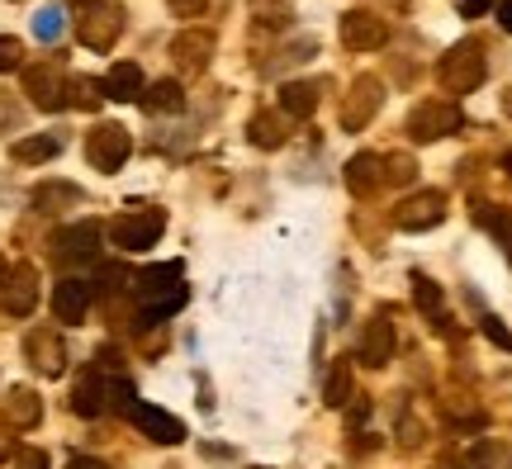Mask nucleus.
<instances>
[{"mask_svg":"<svg viewBox=\"0 0 512 469\" xmlns=\"http://www.w3.org/2000/svg\"><path fill=\"white\" fill-rule=\"evenodd\" d=\"M489 62H484V43L479 38H460L456 48H446L437 62V86L446 95H470L484 86Z\"/></svg>","mask_w":512,"mask_h":469,"instance_id":"f257e3e1","label":"nucleus"},{"mask_svg":"<svg viewBox=\"0 0 512 469\" xmlns=\"http://www.w3.org/2000/svg\"><path fill=\"white\" fill-rule=\"evenodd\" d=\"M133 289H138V304H143L147 323L171 318V313L190 299V289H185V280H181V266H152V271H143L133 280Z\"/></svg>","mask_w":512,"mask_h":469,"instance_id":"f03ea898","label":"nucleus"},{"mask_svg":"<svg viewBox=\"0 0 512 469\" xmlns=\"http://www.w3.org/2000/svg\"><path fill=\"white\" fill-rule=\"evenodd\" d=\"M119 34H124V10H119V5H105V0L81 5V15H76V38H81V48L110 53L114 43H119Z\"/></svg>","mask_w":512,"mask_h":469,"instance_id":"7ed1b4c3","label":"nucleus"},{"mask_svg":"<svg viewBox=\"0 0 512 469\" xmlns=\"http://www.w3.org/2000/svg\"><path fill=\"white\" fill-rule=\"evenodd\" d=\"M460 124H465V114H460L456 100H427V105L408 114V138L413 143H437V138L460 133Z\"/></svg>","mask_w":512,"mask_h":469,"instance_id":"20e7f679","label":"nucleus"},{"mask_svg":"<svg viewBox=\"0 0 512 469\" xmlns=\"http://www.w3.org/2000/svg\"><path fill=\"white\" fill-rule=\"evenodd\" d=\"M166 228V214L162 209H133V214H119L110 223V237L119 252H147V247H157V237Z\"/></svg>","mask_w":512,"mask_h":469,"instance_id":"39448f33","label":"nucleus"},{"mask_svg":"<svg viewBox=\"0 0 512 469\" xmlns=\"http://www.w3.org/2000/svg\"><path fill=\"white\" fill-rule=\"evenodd\" d=\"M128 152H133V138H128L124 124H100V128H91V138H86V162H91L95 171H105V176L128 162Z\"/></svg>","mask_w":512,"mask_h":469,"instance_id":"423d86ee","label":"nucleus"},{"mask_svg":"<svg viewBox=\"0 0 512 469\" xmlns=\"http://www.w3.org/2000/svg\"><path fill=\"white\" fill-rule=\"evenodd\" d=\"M380 105H384L380 76H356V81H351V91H347V100H342V128H347V133H361V128L380 114Z\"/></svg>","mask_w":512,"mask_h":469,"instance_id":"0eeeda50","label":"nucleus"},{"mask_svg":"<svg viewBox=\"0 0 512 469\" xmlns=\"http://www.w3.org/2000/svg\"><path fill=\"white\" fill-rule=\"evenodd\" d=\"M0 308L10 318H29L38 308V271L29 261H19V266L5 271V280H0Z\"/></svg>","mask_w":512,"mask_h":469,"instance_id":"6e6552de","label":"nucleus"},{"mask_svg":"<svg viewBox=\"0 0 512 469\" xmlns=\"http://www.w3.org/2000/svg\"><path fill=\"white\" fill-rule=\"evenodd\" d=\"M441 218H446V195L441 190H418V195H408L394 209V228L403 233H427V228H437Z\"/></svg>","mask_w":512,"mask_h":469,"instance_id":"1a4fd4ad","label":"nucleus"},{"mask_svg":"<svg viewBox=\"0 0 512 469\" xmlns=\"http://www.w3.org/2000/svg\"><path fill=\"white\" fill-rule=\"evenodd\" d=\"M24 95H29L34 109H43V114L62 109L67 105V76H62V67H48V62L24 67Z\"/></svg>","mask_w":512,"mask_h":469,"instance_id":"9d476101","label":"nucleus"},{"mask_svg":"<svg viewBox=\"0 0 512 469\" xmlns=\"http://www.w3.org/2000/svg\"><path fill=\"white\" fill-rule=\"evenodd\" d=\"M337 29H342V43H347L351 53H375V48L389 43V24L375 10H347Z\"/></svg>","mask_w":512,"mask_h":469,"instance_id":"9b49d317","label":"nucleus"},{"mask_svg":"<svg viewBox=\"0 0 512 469\" xmlns=\"http://www.w3.org/2000/svg\"><path fill=\"white\" fill-rule=\"evenodd\" d=\"M128 422H133L147 441H157V446H181L185 441V422L181 417H171L166 408H157V403H133Z\"/></svg>","mask_w":512,"mask_h":469,"instance_id":"f8f14e48","label":"nucleus"},{"mask_svg":"<svg viewBox=\"0 0 512 469\" xmlns=\"http://www.w3.org/2000/svg\"><path fill=\"white\" fill-rule=\"evenodd\" d=\"M24 351H29V365H34L38 375L57 379L67 370V346H62V332H53V327H34L24 337Z\"/></svg>","mask_w":512,"mask_h":469,"instance_id":"ddd939ff","label":"nucleus"},{"mask_svg":"<svg viewBox=\"0 0 512 469\" xmlns=\"http://www.w3.org/2000/svg\"><path fill=\"white\" fill-rule=\"evenodd\" d=\"M214 57V34L209 29H185V34L171 38V62L181 67L185 76H200Z\"/></svg>","mask_w":512,"mask_h":469,"instance_id":"4468645a","label":"nucleus"},{"mask_svg":"<svg viewBox=\"0 0 512 469\" xmlns=\"http://www.w3.org/2000/svg\"><path fill=\"white\" fill-rule=\"evenodd\" d=\"M91 304H95L91 280H76V275L57 280V289H53V313H57V323H86Z\"/></svg>","mask_w":512,"mask_h":469,"instance_id":"2eb2a0df","label":"nucleus"},{"mask_svg":"<svg viewBox=\"0 0 512 469\" xmlns=\"http://www.w3.org/2000/svg\"><path fill=\"white\" fill-rule=\"evenodd\" d=\"M394 351H399V337H394V323H384V318H370L361 327V342H356V356L370 365V370H384V365L394 361Z\"/></svg>","mask_w":512,"mask_h":469,"instance_id":"dca6fc26","label":"nucleus"},{"mask_svg":"<svg viewBox=\"0 0 512 469\" xmlns=\"http://www.w3.org/2000/svg\"><path fill=\"white\" fill-rule=\"evenodd\" d=\"M57 261H95L100 256V223H72L53 237Z\"/></svg>","mask_w":512,"mask_h":469,"instance_id":"f3484780","label":"nucleus"},{"mask_svg":"<svg viewBox=\"0 0 512 469\" xmlns=\"http://www.w3.org/2000/svg\"><path fill=\"white\" fill-rule=\"evenodd\" d=\"M384 185V157L375 152H356L347 162V190L351 195H375Z\"/></svg>","mask_w":512,"mask_h":469,"instance_id":"a211bd4d","label":"nucleus"},{"mask_svg":"<svg viewBox=\"0 0 512 469\" xmlns=\"http://www.w3.org/2000/svg\"><path fill=\"white\" fill-rule=\"evenodd\" d=\"M0 417L10 422V427H38V417H43V398L34 394V389H10L5 394V403H0Z\"/></svg>","mask_w":512,"mask_h":469,"instance_id":"6ab92c4d","label":"nucleus"},{"mask_svg":"<svg viewBox=\"0 0 512 469\" xmlns=\"http://www.w3.org/2000/svg\"><path fill=\"white\" fill-rule=\"evenodd\" d=\"M100 86H105V100H138L143 95V67L138 62H114Z\"/></svg>","mask_w":512,"mask_h":469,"instance_id":"aec40b11","label":"nucleus"},{"mask_svg":"<svg viewBox=\"0 0 512 469\" xmlns=\"http://www.w3.org/2000/svg\"><path fill=\"white\" fill-rule=\"evenodd\" d=\"M351 398H356V370H351V361H332L328 375H323V403L328 408H347Z\"/></svg>","mask_w":512,"mask_h":469,"instance_id":"412c9836","label":"nucleus"},{"mask_svg":"<svg viewBox=\"0 0 512 469\" xmlns=\"http://www.w3.org/2000/svg\"><path fill=\"white\" fill-rule=\"evenodd\" d=\"M72 408L81 417H100L105 408H110V389H105V379H100V370H91V375L81 379L72 389Z\"/></svg>","mask_w":512,"mask_h":469,"instance_id":"4be33fe9","label":"nucleus"},{"mask_svg":"<svg viewBox=\"0 0 512 469\" xmlns=\"http://www.w3.org/2000/svg\"><path fill=\"white\" fill-rule=\"evenodd\" d=\"M313 109H318V86H313V81L280 86V114H285V119H313Z\"/></svg>","mask_w":512,"mask_h":469,"instance_id":"5701e85b","label":"nucleus"},{"mask_svg":"<svg viewBox=\"0 0 512 469\" xmlns=\"http://www.w3.org/2000/svg\"><path fill=\"white\" fill-rule=\"evenodd\" d=\"M138 105H143L147 114H176V109L185 105L181 81H152V86H143V95H138Z\"/></svg>","mask_w":512,"mask_h":469,"instance_id":"b1692460","label":"nucleus"},{"mask_svg":"<svg viewBox=\"0 0 512 469\" xmlns=\"http://www.w3.org/2000/svg\"><path fill=\"white\" fill-rule=\"evenodd\" d=\"M247 138H252L256 147L275 152V147L290 138V119H285V114H252V124H247Z\"/></svg>","mask_w":512,"mask_h":469,"instance_id":"393cba45","label":"nucleus"},{"mask_svg":"<svg viewBox=\"0 0 512 469\" xmlns=\"http://www.w3.org/2000/svg\"><path fill=\"white\" fill-rule=\"evenodd\" d=\"M57 152H62V138L57 133H34V138H19L15 147H10V157L24 166H38V162H53Z\"/></svg>","mask_w":512,"mask_h":469,"instance_id":"a878e982","label":"nucleus"},{"mask_svg":"<svg viewBox=\"0 0 512 469\" xmlns=\"http://www.w3.org/2000/svg\"><path fill=\"white\" fill-rule=\"evenodd\" d=\"M100 100H105V86H100V81H91V76H72V81H67V105L95 109Z\"/></svg>","mask_w":512,"mask_h":469,"instance_id":"bb28decb","label":"nucleus"},{"mask_svg":"<svg viewBox=\"0 0 512 469\" xmlns=\"http://www.w3.org/2000/svg\"><path fill=\"white\" fill-rule=\"evenodd\" d=\"M413 304H418L427 318H441V304H446V294H441L437 280H427V275H413Z\"/></svg>","mask_w":512,"mask_h":469,"instance_id":"cd10ccee","label":"nucleus"},{"mask_svg":"<svg viewBox=\"0 0 512 469\" xmlns=\"http://www.w3.org/2000/svg\"><path fill=\"white\" fill-rule=\"evenodd\" d=\"M475 223H484L489 233L503 237V242L512 247V214H508V209H498V204H479V209H475Z\"/></svg>","mask_w":512,"mask_h":469,"instance_id":"c85d7f7f","label":"nucleus"},{"mask_svg":"<svg viewBox=\"0 0 512 469\" xmlns=\"http://www.w3.org/2000/svg\"><path fill=\"white\" fill-rule=\"evenodd\" d=\"M252 19L261 29H280L290 19V0H252Z\"/></svg>","mask_w":512,"mask_h":469,"instance_id":"c756f323","label":"nucleus"},{"mask_svg":"<svg viewBox=\"0 0 512 469\" xmlns=\"http://www.w3.org/2000/svg\"><path fill=\"white\" fill-rule=\"evenodd\" d=\"M24 67V43L15 34H0V72H15Z\"/></svg>","mask_w":512,"mask_h":469,"instance_id":"7c9ffc66","label":"nucleus"},{"mask_svg":"<svg viewBox=\"0 0 512 469\" xmlns=\"http://www.w3.org/2000/svg\"><path fill=\"white\" fill-rule=\"evenodd\" d=\"M34 34L43 38V43L62 34V10H53V5H48V10H38V15H34Z\"/></svg>","mask_w":512,"mask_h":469,"instance_id":"2f4dec72","label":"nucleus"},{"mask_svg":"<svg viewBox=\"0 0 512 469\" xmlns=\"http://www.w3.org/2000/svg\"><path fill=\"white\" fill-rule=\"evenodd\" d=\"M57 199H81V190H76V185H43V190L34 195V204L38 209H48V204H57Z\"/></svg>","mask_w":512,"mask_h":469,"instance_id":"473e14b6","label":"nucleus"},{"mask_svg":"<svg viewBox=\"0 0 512 469\" xmlns=\"http://www.w3.org/2000/svg\"><path fill=\"white\" fill-rule=\"evenodd\" d=\"M479 327H484V337H489V342H494V346H503V351H512V332H508V327H503V318H484V323H479Z\"/></svg>","mask_w":512,"mask_h":469,"instance_id":"72a5a7b5","label":"nucleus"},{"mask_svg":"<svg viewBox=\"0 0 512 469\" xmlns=\"http://www.w3.org/2000/svg\"><path fill=\"white\" fill-rule=\"evenodd\" d=\"M389 171H384V181H413V171H418V166H413V157H389Z\"/></svg>","mask_w":512,"mask_h":469,"instance_id":"f704fd0d","label":"nucleus"},{"mask_svg":"<svg viewBox=\"0 0 512 469\" xmlns=\"http://www.w3.org/2000/svg\"><path fill=\"white\" fill-rule=\"evenodd\" d=\"M166 5H171L181 19H195V15H204V5H209V0H166Z\"/></svg>","mask_w":512,"mask_h":469,"instance_id":"c9c22d12","label":"nucleus"},{"mask_svg":"<svg viewBox=\"0 0 512 469\" xmlns=\"http://www.w3.org/2000/svg\"><path fill=\"white\" fill-rule=\"evenodd\" d=\"M15 460H19V469H48V455L43 451H15Z\"/></svg>","mask_w":512,"mask_h":469,"instance_id":"e433bc0d","label":"nucleus"},{"mask_svg":"<svg viewBox=\"0 0 512 469\" xmlns=\"http://www.w3.org/2000/svg\"><path fill=\"white\" fill-rule=\"evenodd\" d=\"M456 5H460V15H465V19H479L489 5H494V0H456Z\"/></svg>","mask_w":512,"mask_h":469,"instance_id":"4c0bfd02","label":"nucleus"},{"mask_svg":"<svg viewBox=\"0 0 512 469\" xmlns=\"http://www.w3.org/2000/svg\"><path fill=\"white\" fill-rule=\"evenodd\" d=\"M100 280H105V289H119L128 280L124 271H119V266H105V271H100Z\"/></svg>","mask_w":512,"mask_h":469,"instance_id":"58836bf2","label":"nucleus"},{"mask_svg":"<svg viewBox=\"0 0 512 469\" xmlns=\"http://www.w3.org/2000/svg\"><path fill=\"white\" fill-rule=\"evenodd\" d=\"M67 469H110V465L95 460V455H76V460H67Z\"/></svg>","mask_w":512,"mask_h":469,"instance_id":"ea45409f","label":"nucleus"},{"mask_svg":"<svg viewBox=\"0 0 512 469\" xmlns=\"http://www.w3.org/2000/svg\"><path fill=\"white\" fill-rule=\"evenodd\" d=\"M498 24H503V34H512V0L498 5Z\"/></svg>","mask_w":512,"mask_h":469,"instance_id":"a19ab883","label":"nucleus"},{"mask_svg":"<svg viewBox=\"0 0 512 469\" xmlns=\"http://www.w3.org/2000/svg\"><path fill=\"white\" fill-rule=\"evenodd\" d=\"M10 455H15V436L0 427V460H10Z\"/></svg>","mask_w":512,"mask_h":469,"instance_id":"79ce46f5","label":"nucleus"},{"mask_svg":"<svg viewBox=\"0 0 512 469\" xmlns=\"http://www.w3.org/2000/svg\"><path fill=\"white\" fill-rule=\"evenodd\" d=\"M0 280H5V261H0Z\"/></svg>","mask_w":512,"mask_h":469,"instance_id":"37998d69","label":"nucleus"},{"mask_svg":"<svg viewBox=\"0 0 512 469\" xmlns=\"http://www.w3.org/2000/svg\"><path fill=\"white\" fill-rule=\"evenodd\" d=\"M76 5H91V0H76Z\"/></svg>","mask_w":512,"mask_h":469,"instance_id":"c03bdc74","label":"nucleus"},{"mask_svg":"<svg viewBox=\"0 0 512 469\" xmlns=\"http://www.w3.org/2000/svg\"><path fill=\"white\" fill-rule=\"evenodd\" d=\"M508 256H512V247H508Z\"/></svg>","mask_w":512,"mask_h":469,"instance_id":"a18cd8bd","label":"nucleus"}]
</instances>
